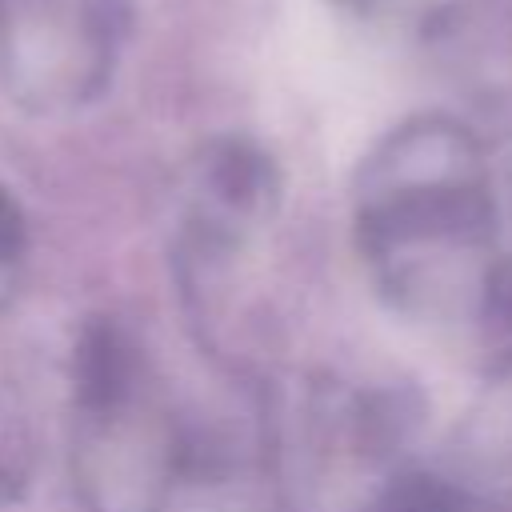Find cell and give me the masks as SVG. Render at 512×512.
I'll use <instances>...</instances> for the list:
<instances>
[{
  "label": "cell",
  "mask_w": 512,
  "mask_h": 512,
  "mask_svg": "<svg viewBox=\"0 0 512 512\" xmlns=\"http://www.w3.org/2000/svg\"><path fill=\"white\" fill-rule=\"evenodd\" d=\"M460 488L476 496H512V360L500 364L460 428Z\"/></svg>",
  "instance_id": "2"
},
{
  "label": "cell",
  "mask_w": 512,
  "mask_h": 512,
  "mask_svg": "<svg viewBox=\"0 0 512 512\" xmlns=\"http://www.w3.org/2000/svg\"><path fill=\"white\" fill-rule=\"evenodd\" d=\"M356 244L384 300L416 320L484 316L496 208L456 136L392 140L360 176Z\"/></svg>",
  "instance_id": "1"
}]
</instances>
